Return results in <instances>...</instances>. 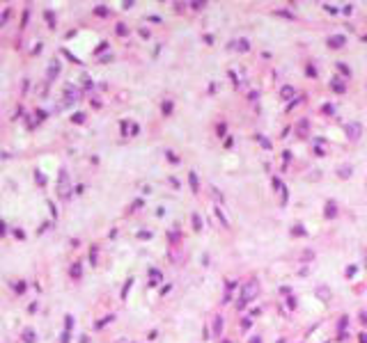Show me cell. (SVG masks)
<instances>
[{
    "mask_svg": "<svg viewBox=\"0 0 367 343\" xmlns=\"http://www.w3.org/2000/svg\"><path fill=\"white\" fill-rule=\"evenodd\" d=\"M253 295H257V284H255V281L248 284V286L243 288V295H241V300H239V307H245V304H248V300H250Z\"/></svg>",
    "mask_w": 367,
    "mask_h": 343,
    "instance_id": "cell-1",
    "label": "cell"
},
{
    "mask_svg": "<svg viewBox=\"0 0 367 343\" xmlns=\"http://www.w3.org/2000/svg\"><path fill=\"white\" fill-rule=\"evenodd\" d=\"M344 130H347V135L351 137V140H356V137L360 135V126L358 124H344Z\"/></svg>",
    "mask_w": 367,
    "mask_h": 343,
    "instance_id": "cell-2",
    "label": "cell"
},
{
    "mask_svg": "<svg viewBox=\"0 0 367 343\" xmlns=\"http://www.w3.org/2000/svg\"><path fill=\"white\" fill-rule=\"evenodd\" d=\"M328 43H331V48H342V46L347 43V39H344L342 34H335V37H331V39H328Z\"/></svg>",
    "mask_w": 367,
    "mask_h": 343,
    "instance_id": "cell-3",
    "label": "cell"
},
{
    "mask_svg": "<svg viewBox=\"0 0 367 343\" xmlns=\"http://www.w3.org/2000/svg\"><path fill=\"white\" fill-rule=\"evenodd\" d=\"M333 89L335 92H344V82L340 85V80H333Z\"/></svg>",
    "mask_w": 367,
    "mask_h": 343,
    "instance_id": "cell-4",
    "label": "cell"
},
{
    "mask_svg": "<svg viewBox=\"0 0 367 343\" xmlns=\"http://www.w3.org/2000/svg\"><path fill=\"white\" fill-rule=\"evenodd\" d=\"M236 48H239V51H248L250 46H248V41H245V39H241V41H239V46H236Z\"/></svg>",
    "mask_w": 367,
    "mask_h": 343,
    "instance_id": "cell-5",
    "label": "cell"
},
{
    "mask_svg": "<svg viewBox=\"0 0 367 343\" xmlns=\"http://www.w3.org/2000/svg\"><path fill=\"white\" fill-rule=\"evenodd\" d=\"M326 215H328V217H333V215H335V206H328V208H326Z\"/></svg>",
    "mask_w": 367,
    "mask_h": 343,
    "instance_id": "cell-6",
    "label": "cell"
},
{
    "mask_svg": "<svg viewBox=\"0 0 367 343\" xmlns=\"http://www.w3.org/2000/svg\"><path fill=\"white\" fill-rule=\"evenodd\" d=\"M337 69H340V71H342V73H344V76H349V69L344 67V64H342V62H340V64H337Z\"/></svg>",
    "mask_w": 367,
    "mask_h": 343,
    "instance_id": "cell-7",
    "label": "cell"
},
{
    "mask_svg": "<svg viewBox=\"0 0 367 343\" xmlns=\"http://www.w3.org/2000/svg\"><path fill=\"white\" fill-rule=\"evenodd\" d=\"M282 96H285V98H287V96H291V87H285V89H282Z\"/></svg>",
    "mask_w": 367,
    "mask_h": 343,
    "instance_id": "cell-8",
    "label": "cell"
},
{
    "mask_svg": "<svg viewBox=\"0 0 367 343\" xmlns=\"http://www.w3.org/2000/svg\"><path fill=\"white\" fill-rule=\"evenodd\" d=\"M193 224H195V229H200V226H202V224H200V217H197V215L193 217Z\"/></svg>",
    "mask_w": 367,
    "mask_h": 343,
    "instance_id": "cell-9",
    "label": "cell"
},
{
    "mask_svg": "<svg viewBox=\"0 0 367 343\" xmlns=\"http://www.w3.org/2000/svg\"><path fill=\"white\" fill-rule=\"evenodd\" d=\"M294 233H296V236H301V233H305V231H303V226H294Z\"/></svg>",
    "mask_w": 367,
    "mask_h": 343,
    "instance_id": "cell-10",
    "label": "cell"
},
{
    "mask_svg": "<svg viewBox=\"0 0 367 343\" xmlns=\"http://www.w3.org/2000/svg\"><path fill=\"white\" fill-rule=\"evenodd\" d=\"M360 343H367V334H360Z\"/></svg>",
    "mask_w": 367,
    "mask_h": 343,
    "instance_id": "cell-11",
    "label": "cell"
},
{
    "mask_svg": "<svg viewBox=\"0 0 367 343\" xmlns=\"http://www.w3.org/2000/svg\"><path fill=\"white\" fill-rule=\"evenodd\" d=\"M253 343H259V339H253Z\"/></svg>",
    "mask_w": 367,
    "mask_h": 343,
    "instance_id": "cell-12",
    "label": "cell"
}]
</instances>
